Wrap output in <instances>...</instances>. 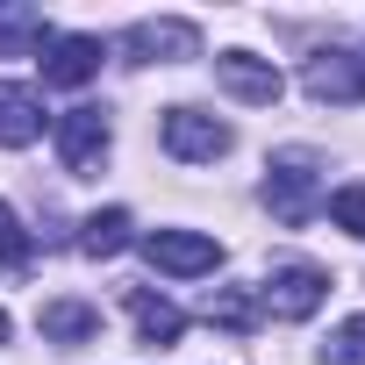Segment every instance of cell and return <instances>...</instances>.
Here are the masks:
<instances>
[{"label": "cell", "instance_id": "6da1fadb", "mask_svg": "<svg viewBox=\"0 0 365 365\" xmlns=\"http://www.w3.org/2000/svg\"><path fill=\"white\" fill-rule=\"evenodd\" d=\"M265 208H272L287 230H301V222L322 208V158H315V150H279V158L265 165Z\"/></svg>", "mask_w": 365, "mask_h": 365}, {"label": "cell", "instance_id": "7a4b0ae2", "mask_svg": "<svg viewBox=\"0 0 365 365\" xmlns=\"http://www.w3.org/2000/svg\"><path fill=\"white\" fill-rule=\"evenodd\" d=\"M230 143H237L230 122H215V115H201V108H165V150H172L179 165H215Z\"/></svg>", "mask_w": 365, "mask_h": 365}, {"label": "cell", "instance_id": "3957f363", "mask_svg": "<svg viewBox=\"0 0 365 365\" xmlns=\"http://www.w3.org/2000/svg\"><path fill=\"white\" fill-rule=\"evenodd\" d=\"M58 158L72 179H93L108 165V115L101 108H65L58 115Z\"/></svg>", "mask_w": 365, "mask_h": 365}, {"label": "cell", "instance_id": "277c9868", "mask_svg": "<svg viewBox=\"0 0 365 365\" xmlns=\"http://www.w3.org/2000/svg\"><path fill=\"white\" fill-rule=\"evenodd\" d=\"M322 294H329V272H315V265H272L265 287H258V301H265L279 322H308V315L322 308Z\"/></svg>", "mask_w": 365, "mask_h": 365}, {"label": "cell", "instance_id": "5b68a950", "mask_svg": "<svg viewBox=\"0 0 365 365\" xmlns=\"http://www.w3.org/2000/svg\"><path fill=\"white\" fill-rule=\"evenodd\" d=\"M143 258L158 272H172V279H201V272L222 265V244L201 237V230H158V237H143Z\"/></svg>", "mask_w": 365, "mask_h": 365}, {"label": "cell", "instance_id": "8992f818", "mask_svg": "<svg viewBox=\"0 0 365 365\" xmlns=\"http://www.w3.org/2000/svg\"><path fill=\"white\" fill-rule=\"evenodd\" d=\"M122 51L136 58V65H179V58H201V29L194 22H136L129 36H122Z\"/></svg>", "mask_w": 365, "mask_h": 365}, {"label": "cell", "instance_id": "52a82bcc", "mask_svg": "<svg viewBox=\"0 0 365 365\" xmlns=\"http://www.w3.org/2000/svg\"><path fill=\"white\" fill-rule=\"evenodd\" d=\"M215 79H222L244 108H272V101L287 93V79H279L265 58H251V51H222V58H215Z\"/></svg>", "mask_w": 365, "mask_h": 365}, {"label": "cell", "instance_id": "ba28073f", "mask_svg": "<svg viewBox=\"0 0 365 365\" xmlns=\"http://www.w3.org/2000/svg\"><path fill=\"white\" fill-rule=\"evenodd\" d=\"M301 86L315 101H365V58L358 51H322V58H308Z\"/></svg>", "mask_w": 365, "mask_h": 365}, {"label": "cell", "instance_id": "9c48e42d", "mask_svg": "<svg viewBox=\"0 0 365 365\" xmlns=\"http://www.w3.org/2000/svg\"><path fill=\"white\" fill-rule=\"evenodd\" d=\"M101 72V36H51L43 43V79L51 86H86Z\"/></svg>", "mask_w": 365, "mask_h": 365}, {"label": "cell", "instance_id": "30bf717a", "mask_svg": "<svg viewBox=\"0 0 365 365\" xmlns=\"http://www.w3.org/2000/svg\"><path fill=\"white\" fill-rule=\"evenodd\" d=\"M36 136H43V101H36V86L0 79V143L22 150V143H36Z\"/></svg>", "mask_w": 365, "mask_h": 365}, {"label": "cell", "instance_id": "8fae6325", "mask_svg": "<svg viewBox=\"0 0 365 365\" xmlns=\"http://www.w3.org/2000/svg\"><path fill=\"white\" fill-rule=\"evenodd\" d=\"M36 329H43L51 344H93V336H101V308H86V301H43Z\"/></svg>", "mask_w": 365, "mask_h": 365}, {"label": "cell", "instance_id": "7c38bea8", "mask_svg": "<svg viewBox=\"0 0 365 365\" xmlns=\"http://www.w3.org/2000/svg\"><path fill=\"white\" fill-rule=\"evenodd\" d=\"M129 315H136L143 344H158V351H165V344H179V329H187V315H179L172 301H158V294H143V287L129 294Z\"/></svg>", "mask_w": 365, "mask_h": 365}, {"label": "cell", "instance_id": "4fadbf2b", "mask_svg": "<svg viewBox=\"0 0 365 365\" xmlns=\"http://www.w3.org/2000/svg\"><path fill=\"white\" fill-rule=\"evenodd\" d=\"M129 208H101V215H86V230H79V251L86 258H115V251H129Z\"/></svg>", "mask_w": 365, "mask_h": 365}, {"label": "cell", "instance_id": "5bb4252c", "mask_svg": "<svg viewBox=\"0 0 365 365\" xmlns=\"http://www.w3.org/2000/svg\"><path fill=\"white\" fill-rule=\"evenodd\" d=\"M43 43H51V29L36 8H0V58H29Z\"/></svg>", "mask_w": 365, "mask_h": 365}, {"label": "cell", "instance_id": "9a60e30c", "mask_svg": "<svg viewBox=\"0 0 365 365\" xmlns=\"http://www.w3.org/2000/svg\"><path fill=\"white\" fill-rule=\"evenodd\" d=\"M329 222L365 244V187H336V194H329Z\"/></svg>", "mask_w": 365, "mask_h": 365}, {"label": "cell", "instance_id": "2e32d148", "mask_svg": "<svg viewBox=\"0 0 365 365\" xmlns=\"http://www.w3.org/2000/svg\"><path fill=\"white\" fill-rule=\"evenodd\" d=\"M29 265V230L15 222V208L0 201V272H22Z\"/></svg>", "mask_w": 365, "mask_h": 365}, {"label": "cell", "instance_id": "e0dca14e", "mask_svg": "<svg viewBox=\"0 0 365 365\" xmlns=\"http://www.w3.org/2000/svg\"><path fill=\"white\" fill-rule=\"evenodd\" d=\"M329 365H365V315L329 329Z\"/></svg>", "mask_w": 365, "mask_h": 365}, {"label": "cell", "instance_id": "ac0fdd59", "mask_svg": "<svg viewBox=\"0 0 365 365\" xmlns=\"http://www.w3.org/2000/svg\"><path fill=\"white\" fill-rule=\"evenodd\" d=\"M208 315H215L222 329H251V322H258V301H251V294H215Z\"/></svg>", "mask_w": 365, "mask_h": 365}, {"label": "cell", "instance_id": "d6986e66", "mask_svg": "<svg viewBox=\"0 0 365 365\" xmlns=\"http://www.w3.org/2000/svg\"><path fill=\"white\" fill-rule=\"evenodd\" d=\"M0 344H8V315H0Z\"/></svg>", "mask_w": 365, "mask_h": 365}]
</instances>
